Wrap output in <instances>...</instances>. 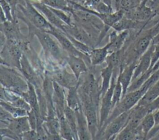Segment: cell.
Wrapping results in <instances>:
<instances>
[{"instance_id": "obj_38", "label": "cell", "mask_w": 159, "mask_h": 140, "mask_svg": "<svg viewBox=\"0 0 159 140\" xmlns=\"http://www.w3.org/2000/svg\"><path fill=\"white\" fill-rule=\"evenodd\" d=\"M146 106L147 107L150 112H152L156 110L159 109V95Z\"/></svg>"}, {"instance_id": "obj_17", "label": "cell", "mask_w": 159, "mask_h": 140, "mask_svg": "<svg viewBox=\"0 0 159 140\" xmlns=\"http://www.w3.org/2000/svg\"><path fill=\"white\" fill-rule=\"evenodd\" d=\"M28 82V89L25 92H24L20 95L30 105L31 109H32L37 116V118H43L40 112V107L39 103L38 95L37 94L35 86L29 82Z\"/></svg>"}, {"instance_id": "obj_20", "label": "cell", "mask_w": 159, "mask_h": 140, "mask_svg": "<svg viewBox=\"0 0 159 140\" xmlns=\"http://www.w3.org/2000/svg\"><path fill=\"white\" fill-rule=\"evenodd\" d=\"M109 42L101 48H93L89 54L90 63L93 66H97L104 63L109 54Z\"/></svg>"}, {"instance_id": "obj_27", "label": "cell", "mask_w": 159, "mask_h": 140, "mask_svg": "<svg viewBox=\"0 0 159 140\" xmlns=\"http://www.w3.org/2000/svg\"><path fill=\"white\" fill-rule=\"evenodd\" d=\"M60 120V134L62 139L71 140L76 139L74 134L73 130L71 129L70 126L68 123L65 119V117H63Z\"/></svg>"}, {"instance_id": "obj_15", "label": "cell", "mask_w": 159, "mask_h": 140, "mask_svg": "<svg viewBox=\"0 0 159 140\" xmlns=\"http://www.w3.org/2000/svg\"><path fill=\"white\" fill-rule=\"evenodd\" d=\"M154 46V44L152 42L150 46L147 49V50L139 58L134 72L132 81L146 72L150 69Z\"/></svg>"}, {"instance_id": "obj_28", "label": "cell", "mask_w": 159, "mask_h": 140, "mask_svg": "<svg viewBox=\"0 0 159 140\" xmlns=\"http://www.w3.org/2000/svg\"><path fill=\"white\" fill-rule=\"evenodd\" d=\"M65 117L68 123L70 126L71 129L73 130L76 139H78L77 134V121L75 111L66 105L65 109Z\"/></svg>"}, {"instance_id": "obj_2", "label": "cell", "mask_w": 159, "mask_h": 140, "mask_svg": "<svg viewBox=\"0 0 159 140\" xmlns=\"http://www.w3.org/2000/svg\"><path fill=\"white\" fill-rule=\"evenodd\" d=\"M24 77L15 68L1 64L0 82L1 86L6 89L20 95L28 89V82Z\"/></svg>"}, {"instance_id": "obj_16", "label": "cell", "mask_w": 159, "mask_h": 140, "mask_svg": "<svg viewBox=\"0 0 159 140\" xmlns=\"http://www.w3.org/2000/svg\"><path fill=\"white\" fill-rule=\"evenodd\" d=\"M137 63L138 61L133 62L120 68L118 78L119 79L122 87V97L127 93V89L132 82L134 72Z\"/></svg>"}, {"instance_id": "obj_4", "label": "cell", "mask_w": 159, "mask_h": 140, "mask_svg": "<svg viewBox=\"0 0 159 140\" xmlns=\"http://www.w3.org/2000/svg\"><path fill=\"white\" fill-rule=\"evenodd\" d=\"M147 89H147L146 87L142 86L140 89L137 90L127 92L124 95V96L122 97L120 100L112 108L107 120L103 125L99 131L114 118L124 112L130 110L134 106H135L139 103L140 100L142 98Z\"/></svg>"}, {"instance_id": "obj_39", "label": "cell", "mask_w": 159, "mask_h": 140, "mask_svg": "<svg viewBox=\"0 0 159 140\" xmlns=\"http://www.w3.org/2000/svg\"><path fill=\"white\" fill-rule=\"evenodd\" d=\"M152 113H153V118H154L155 126L159 125V109L152 112Z\"/></svg>"}, {"instance_id": "obj_11", "label": "cell", "mask_w": 159, "mask_h": 140, "mask_svg": "<svg viewBox=\"0 0 159 140\" xmlns=\"http://www.w3.org/2000/svg\"><path fill=\"white\" fill-rule=\"evenodd\" d=\"M53 102L56 113L58 118L65 116V109L66 105V97L64 91V87L61 86L57 82L53 81Z\"/></svg>"}, {"instance_id": "obj_1", "label": "cell", "mask_w": 159, "mask_h": 140, "mask_svg": "<svg viewBox=\"0 0 159 140\" xmlns=\"http://www.w3.org/2000/svg\"><path fill=\"white\" fill-rule=\"evenodd\" d=\"M22 21L25 23L28 27V38L29 40L32 39L34 36H35L38 38L46 55L51 56L57 60L60 61L62 59L63 56L62 53L63 49L53 35L45 31L36 28L27 20H23Z\"/></svg>"}, {"instance_id": "obj_13", "label": "cell", "mask_w": 159, "mask_h": 140, "mask_svg": "<svg viewBox=\"0 0 159 140\" xmlns=\"http://www.w3.org/2000/svg\"><path fill=\"white\" fill-rule=\"evenodd\" d=\"M130 35V30L117 32L114 29L109 35V54L121 50L124 46Z\"/></svg>"}, {"instance_id": "obj_37", "label": "cell", "mask_w": 159, "mask_h": 140, "mask_svg": "<svg viewBox=\"0 0 159 140\" xmlns=\"http://www.w3.org/2000/svg\"><path fill=\"white\" fill-rule=\"evenodd\" d=\"M154 50L152 53V63L150 68L148 70L151 71L155 64L157 62V61L159 59V43L157 44H154ZM152 72V71H151Z\"/></svg>"}, {"instance_id": "obj_14", "label": "cell", "mask_w": 159, "mask_h": 140, "mask_svg": "<svg viewBox=\"0 0 159 140\" xmlns=\"http://www.w3.org/2000/svg\"><path fill=\"white\" fill-rule=\"evenodd\" d=\"M52 79L64 88L70 89V87L77 86L79 79L76 77L73 72H70L66 69L58 70L54 72Z\"/></svg>"}, {"instance_id": "obj_35", "label": "cell", "mask_w": 159, "mask_h": 140, "mask_svg": "<svg viewBox=\"0 0 159 140\" xmlns=\"http://www.w3.org/2000/svg\"><path fill=\"white\" fill-rule=\"evenodd\" d=\"M27 117L31 129L36 130L37 118L35 113L32 109H30L29 111L27 112Z\"/></svg>"}, {"instance_id": "obj_10", "label": "cell", "mask_w": 159, "mask_h": 140, "mask_svg": "<svg viewBox=\"0 0 159 140\" xmlns=\"http://www.w3.org/2000/svg\"><path fill=\"white\" fill-rule=\"evenodd\" d=\"M31 2V1H30ZM33 5L45 16L47 20L55 27L65 32L68 25L62 20H61L52 10L45 4L40 2H31Z\"/></svg>"}, {"instance_id": "obj_23", "label": "cell", "mask_w": 159, "mask_h": 140, "mask_svg": "<svg viewBox=\"0 0 159 140\" xmlns=\"http://www.w3.org/2000/svg\"><path fill=\"white\" fill-rule=\"evenodd\" d=\"M78 85L68 89V94L66 97V105L75 111L78 110L82 108L78 90Z\"/></svg>"}, {"instance_id": "obj_6", "label": "cell", "mask_w": 159, "mask_h": 140, "mask_svg": "<svg viewBox=\"0 0 159 140\" xmlns=\"http://www.w3.org/2000/svg\"><path fill=\"white\" fill-rule=\"evenodd\" d=\"M120 68H115L114 69L112 77L111 82V85L106 94L101 97V103H100V110H99V130L102 127L103 125L105 123L107 120L111 111L112 109V96L114 89L115 84L119 74Z\"/></svg>"}, {"instance_id": "obj_44", "label": "cell", "mask_w": 159, "mask_h": 140, "mask_svg": "<svg viewBox=\"0 0 159 140\" xmlns=\"http://www.w3.org/2000/svg\"></svg>"}, {"instance_id": "obj_3", "label": "cell", "mask_w": 159, "mask_h": 140, "mask_svg": "<svg viewBox=\"0 0 159 140\" xmlns=\"http://www.w3.org/2000/svg\"><path fill=\"white\" fill-rule=\"evenodd\" d=\"M17 18L22 20H27L36 28L47 32H50L53 27L29 0H27L25 6H18Z\"/></svg>"}, {"instance_id": "obj_36", "label": "cell", "mask_w": 159, "mask_h": 140, "mask_svg": "<svg viewBox=\"0 0 159 140\" xmlns=\"http://www.w3.org/2000/svg\"><path fill=\"white\" fill-rule=\"evenodd\" d=\"M22 139H28V140H35L39 139L38 133L35 129H30L27 131L24 132L22 135Z\"/></svg>"}, {"instance_id": "obj_29", "label": "cell", "mask_w": 159, "mask_h": 140, "mask_svg": "<svg viewBox=\"0 0 159 140\" xmlns=\"http://www.w3.org/2000/svg\"><path fill=\"white\" fill-rule=\"evenodd\" d=\"M116 139H140L137 128L134 129L125 126L116 136Z\"/></svg>"}, {"instance_id": "obj_9", "label": "cell", "mask_w": 159, "mask_h": 140, "mask_svg": "<svg viewBox=\"0 0 159 140\" xmlns=\"http://www.w3.org/2000/svg\"><path fill=\"white\" fill-rule=\"evenodd\" d=\"M148 0H142L136 7L124 12V17L139 22H149L157 15L156 12L147 4Z\"/></svg>"}, {"instance_id": "obj_5", "label": "cell", "mask_w": 159, "mask_h": 140, "mask_svg": "<svg viewBox=\"0 0 159 140\" xmlns=\"http://www.w3.org/2000/svg\"><path fill=\"white\" fill-rule=\"evenodd\" d=\"M24 47L19 43L7 40L1 47V64L16 68L20 71V59Z\"/></svg>"}, {"instance_id": "obj_18", "label": "cell", "mask_w": 159, "mask_h": 140, "mask_svg": "<svg viewBox=\"0 0 159 140\" xmlns=\"http://www.w3.org/2000/svg\"><path fill=\"white\" fill-rule=\"evenodd\" d=\"M77 121V134L78 139H91L88 122L83 108L75 111Z\"/></svg>"}, {"instance_id": "obj_34", "label": "cell", "mask_w": 159, "mask_h": 140, "mask_svg": "<svg viewBox=\"0 0 159 140\" xmlns=\"http://www.w3.org/2000/svg\"><path fill=\"white\" fill-rule=\"evenodd\" d=\"M0 131L2 139L3 138H8L12 139H22L21 135L17 134L8 128H1Z\"/></svg>"}, {"instance_id": "obj_26", "label": "cell", "mask_w": 159, "mask_h": 140, "mask_svg": "<svg viewBox=\"0 0 159 140\" xmlns=\"http://www.w3.org/2000/svg\"><path fill=\"white\" fill-rule=\"evenodd\" d=\"M113 2L114 11L122 10L125 12L137 7L141 3L142 0H117Z\"/></svg>"}, {"instance_id": "obj_30", "label": "cell", "mask_w": 159, "mask_h": 140, "mask_svg": "<svg viewBox=\"0 0 159 140\" xmlns=\"http://www.w3.org/2000/svg\"><path fill=\"white\" fill-rule=\"evenodd\" d=\"M1 107H3L5 110L8 111L14 118L27 115V110L18 108L12 105L11 103L2 100H1Z\"/></svg>"}, {"instance_id": "obj_42", "label": "cell", "mask_w": 159, "mask_h": 140, "mask_svg": "<svg viewBox=\"0 0 159 140\" xmlns=\"http://www.w3.org/2000/svg\"><path fill=\"white\" fill-rule=\"evenodd\" d=\"M157 15H158L159 16V7L157 11Z\"/></svg>"}, {"instance_id": "obj_41", "label": "cell", "mask_w": 159, "mask_h": 140, "mask_svg": "<svg viewBox=\"0 0 159 140\" xmlns=\"http://www.w3.org/2000/svg\"><path fill=\"white\" fill-rule=\"evenodd\" d=\"M152 43L153 44H157L158 43H159V32L153 38V40H152Z\"/></svg>"}, {"instance_id": "obj_7", "label": "cell", "mask_w": 159, "mask_h": 140, "mask_svg": "<svg viewBox=\"0 0 159 140\" xmlns=\"http://www.w3.org/2000/svg\"><path fill=\"white\" fill-rule=\"evenodd\" d=\"M130 110L124 112L110 121L99 131L100 138L103 139H115L116 135L125 126L128 121Z\"/></svg>"}, {"instance_id": "obj_8", "label": "cell", "mask_w": 159, "mask_h": 140, "mask_svg": "<svg viewBox=\"0 0 159 140\" xmlns=\"http://www.w3.org/2000/svg\"><path fill=\"white\" fill-rule=\"evenodd\" d=\"M50 34L53 35L57 40L60 43V46H61L62 49L66 51L68 55H75L78 56L82 57L85 59L86 61L90 63L89 58V56L83 53L80 51H79L73 44V43L71 42V40L69 39L68 36L66 35V33L63 32L62 30L53 27L52 29L48 32ZM91 64V63H90Z\"/></svg>"}, {"instance_id": "obj_12", "label": "cell", "mask_w": 159, "mask_h": 140, "mask_svg": "<svg viewBox=\"0 0 159 140\" xmlns=\"http://www.w3.org/2000/svg\"><path fill=\"white\" fill-rule=\"evenodd\" d=\"M20 72L27 82L32 84L35 88H42V84L38 74L30 63L28 58L25 54L22 55L20 59Z\"/></svg>"}, {"instance_id": "obj_40", "label": "cell", "mask_w": 159, "mask_h": 140, "mask_svg": "<svg viewBox=\"0 0 159 140\" xmlns=\"http://www.w3.org/2000/svg\"><path fill=\"white\" fill-rule=\"evenodd\" d=\"M159 68V59L157 61V62L155 64V65L153 66V67L152 68V69H151V71L152 72V74Z\"/></svg>"}, {"instance_id": "obj_33", "label": "cell", "mask_w": 159, "mask_h": 140, "mask_svg": "<svg viewBox=\"0 0 159 140\" xmlns=\"http://www.w3.org/2000/svg\"><path fill=\"white\" fill-rule=\"evenodd\" d=\"M11 7L12 14L14 21L18 22L17 18V8L19 6H25L27 2V0H6Z\"/></svg>"}, {"instance_id": "obj_32", "label": "cell", "mask_w": 159, "mask_h": 140, "mask_svg": "<svg viewBox=\"0 0 159 140\" xmlns=\"http://www.w3.org/2000/svg\"><path fill=\"white\" fill-rule=\"evenodd\" d=\"M122 87L120 82V80L117 77V81L115 84V87L114 89V92H113L112 102V108L120 100V99L122 98Z\"/></svg>"}, {"instance_id": "obj_31", "label": "cell", "mask_w": 159, "mask_h": 140, "mask_svg": "<svg viewBox=\"0 0 159 140\" xmlns=\"http://www.w3.org/2000/svg\"><path fill=\"white\" fill-rule=\"evenodd\" d=\"M40 2H42L48 7L57 9L63 10L65 11L69 12V0H42Z\"/></svg>"}, {"instance_id": "obj_43", "label": "cell", "mask_w": 159, "mask_h": 140, "mask_svg": "<svg viewBox=\"0 0 159 140\" xmlns=\"http://www.w3.org/2000/svg\"><path fill=\"white\" fill-rule=\"evenodd\" d=\"M117 1V0H113V1Z\"/></svg>"}, {"instance_id": "obj_24", "label": "cell", "mask_w": 159, "mask_h": 140, "mask_svg": "<svg viewBox=\"0 0 159 140\" xmlns=\"http://www.w3.org/2000/svg\"><path fill=\"white\" fill-rule=\"evenodd\" d=\"M113 71V66L109 64H106V66L101 70V77L102 78V82L101 85V97L106 94V92L110 87Z\"/></svg>"}, {"instance_id": "obj_25", "label": "cell", "mask_w": 159, "mask_h": 140, "mask_svg": "<svg viewBox=\"0 0 159 140\" xmlns=\"http://www.w3.org/2000/svg\"><path fill=\"white\" fill-rule=\"evenodd\" d=\"M159 95V79L152 85L146 91L139 103L147 105Z\"/></svg>"}, {"instance_id": "obj_21", "label": "cell", "mask_w": 159, "mask_h": 140, "mask_svg": "<svg viewBox=\"0 0 159 140\" xmlns=\"http://www.w3.org/2000/svg\"><path fill=\"white\" fill-rule=\"evenodd\" d=\"M6 128H9L18 134L22 135V134L31 129L28 117L27 116L13 118L9 123Z\"/></svg>"}, {"instance_id": "obj_19", "label": "cell", "mask_w": 159, "mask_h": 140, "mask_svg": "<svg viewBox=\"0 0 159 140\" xmlns=\"http://www.w3.org/2000/svg\"><path fill=\"white\" fill-rule=\"evenodd\" d=\"M66 60L72 72L74 73L78 79L83 74L88 72L86 61L82 57L68 55Z\"/></svg>"}, {"instance_id": "obj_22", "label": "cell", "mask_w": 159, "mask_h": 140, "mask_svg": "<svg viewBox=\"0 0 159 140\" xmlns=\"http://www.w3.org/2000/svg\"><path fill=\"white\" fill-rule=\"evenodd\" d=\"M155 126V121L152 112H148L142 119L141 123L137 128L141 139L147 138L148 134Z\"/></svg>"}]
</instances>
